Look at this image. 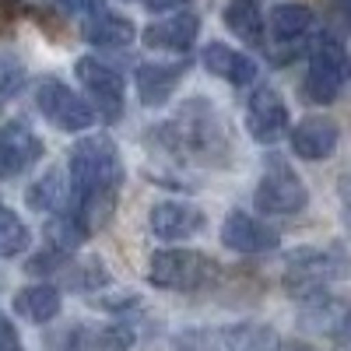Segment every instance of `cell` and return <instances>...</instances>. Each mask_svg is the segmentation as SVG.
<instances>
[{
	"mask_svg": "<svg viewBox=\"0 0 351 351\" xmlns=\"http://www.w3.org/2000/svg\"><path fill=\"white\" fill-rule=\"evenodd\" d=\"M25 200H28L32 211H46V215H56V211L71 208V180H67V172H60V169L43 172L39 180L28 186Z\"/></svg>",
	"mask_w": 351,
	"mask_h": 351,
	"instance_id": "obj_18",
	"label": "cell"
},
{
	"mask_svg": "<svg viewBox=\"0 0 351 351\" xmlns=\"http://www.w3.org/2000/svg\"><path fill=\"white\" fill-rule=\"evenodd\" d=\"M56 8H64L71 14H92L99 11V0H56Z\"/></svg>",
	"mask_w": 351,
	"mask_h": 351,
	"instance_id": "obj_28",
	"label": "cell"
},
{
	"mask_svg": "<svg viewBox=\"0 0 351 351\" xmlns=\"http://www.w3.org/2000/svg\"><path fill=\"white\" fill-rule=\"evenodd\" d=\"M204 225H208V215L186 200H162L152 208V232L165 243H183L197 236Z\"/></svg>",
	"mask_w": 351,
	"mask_h": 351,
	"instance_id": "obj_11",
	"label": "cell"
},
{
	"mask_svg": "<svg viewBox=\"0 0 351 351\" xmlns=\"http://www.w3.org/2000/svg\"><path fill=\"white\" fill-rule=\"evenodd\" d=\"M218 274V263L197 250H158L148 263V281L165 291H200Z\"/></svg>",
	"mask_w": 351,
	"mask_h": 351,
	"instance_id": "obj_2",
	"label": "cell"
},
{
	"mask_svg": "<svg viewBox=\"0 0 351 351\" xmlns=\"http://www.w3.org/2000/svg\"><path fill=\"white\" fill-rule=\"evenodd\" d=\"M344 74H348V53L337 39H324L313 56H309V71H306V99L316 102V106H330L337 95H341V84H344Z\"/></svg>",
	"mask_w": 351,
	"mask_h": 351,
	"instance_id": "obj_6",
	"label": "cell"
},
{
	"mask_svg": "<svg viewBox=\"0 0 351 351\" xmlns=\"http://www.w3.org/2000/svg\"><path fill=\"white\" fill-rule=\"evenodd\" d=\"M253 200L263 215H299L309 204V190L291 172V165H285L281 158H271L260 176V183H256Z\"/></svg>",
	"mask_w": 351,
	"mask_h": 351,
	"instance_id": "obj_5",
	"label": "cell"
},
{
	"mask_svg": "<svg viewBox=\"0 0 351 351\" xmlns=\"http://www.w3.org/2000/svg\"><path fill=\"white\" fill-rule=\"evenodd\" d=\"M186 67H190L186 60H180V64H141L134 71L141 106H148V109L165 106L176 92V84H180V77L186 74Z\"/></svg>",
	"mask_w": 351,
	"mask_h": 351,
	"instance_id": "obj_14",
	"label": "cell"
},
{
	"mask_svg": "<svg viewBox=\"0 0 351 351\" xmlns=\"http://www.w3.org/2000/svg\"><path fill=\"white\" fill-rule=\"evenodd\" d=\"M337 141H341V130L334 120H327V116H306L291 130V152L306 162H324L337 152Z\"/></svg>",
	"mask_w": 351,
	"mask_h": 351,
	"instance_id": "obj_13",
	"label": "cell"
},
{
	"mask_svg": "<svg viewBox=\"0 0 351 351\" xmlns=\"http://www.w3.org/2000/svg\"><path fill=\"white\" fill-rule=\"evenodd\" d=\"M271 36L278 43H295L302 39L309 28H313V11L306 4H295V0H288V4H274L271 11Z\"/></svg>",
	"mask_w": 351,
	"mask_h": 351,
	"instance_id": "obj_21",
	"label": "cell"
},
{
	"mask_svg": "<svg viewBox=\"0 0 351 351\" xmlns=\"http://www.w3.org/2000/svg\"><path fill=\"white\" fill-rule=\"evenodd\" d=\"M71 208L81 211L92 225V211H102L123 186V155L106 134H88L71 152Z\"/></svg>",
	"mask_w": 351,
	"mask_h": 351,
	"instance_id": "obj_1",
	"label": "cell"
},
{
	"mask_svg": "<svg viewBox=\"0 0 351 351\" xmlns=\"http://www.w3.org/2000/svg\"><path fill=\"white\" fill-rule=\"evenodd\" d=\"M74 74L81 81V88L92 99V109L102 120L116 123L123 116V77L116 74L109 64L95 60V56H84V60L74 64Z\"/></svg>",
	"mask_w": 351,
	"mask_h": 351,
	"instance_id": "obj_7",
	"label": "cell"
},
{
	"mask_svg": "<svg viewBox=\"0 0 351 351\" xmlns=\"http://www.w3.org/2000/svg\"><path fill=\"white\" fill-rule=\"evenodd\" d=\"M0 351H25L21 337H18V330L8 316H0Z\"/></svg>",
	"mask_w": 351,
	"mask_h": 351,
	"instance_id": "obj_27",
	"label": "cell"
},
{
	"mask_svg": "<svg viewBox=\"0 0 351 351\" xmlns=\"http://www.w3.org/2000/svg\"><path fill=\"white\" fill-rule=\"evenodd\" d=\"M344 274H348V260L341 250H295L285 267V288L295 299H313Z\"/></svg>",
	"mask_w": 351,
	"mask_h": 351,
	"instance_id": "obj_3",
	"label": "cell"
},
{
	"mask_svg": "<svg viewBox=\"0 0 351 351\" xmlns=\"http://www.w3.org/2000/svg\"><path fill=\"white\" fill-rule=\"evenodd\" d=\"M28 243H32V236H28V225L0 204V260H11L18 253L28 250Z\"/></svg>",
	"mask_w": 351,
	"mask_h": 351,
	"instance_id": "obj_22",
	"label": "cell"
},
{
	"mask_svg": "<svg viewBox=\"0 0 351 351\" xmlns=\"http://www.w3.org/2000/svg\"><path fill=\"white\" fill-rule=\"evenodd\" d=\"M88 236H92V225H88V218H84L81 211H74V208L56 211V215H49V221H46V239H49V246L64 250V253L84 246Z\"/></svg>",
	"mask_w": 351,
	"mask_h": 351,
	"instance_id": "obj_19",
	"label": "cell"
},
{
	"mask_svg": "<svg viewBox=\"0 0 351 351\" xmlns=\"http://www.w3.org/2000/svg\"><path fill=\"white\" fill-rule=\"evenodd\" d=\"M134 344V334L127 327H106V330H95V334H88L77 351H130Z\"/></svg>",
	"mask_w": 351,
	"mask_h": 351,
	"instance_id": "obj_24",
	"label": "cell"
},
{
	"mask_svg": "<svg viewBox=\"0 0 351 351\" xmlns=\"http://www.w3.org/2000/svg\"><path fill=\"white\" fill-rule=\"evenodd\" d=\"M337 4H341V11H348V14H351V0H337Z\"/></svg>",
	"mask_w": 351,
	"mask_h": 351,
	"instance_id": "obj_30",
	"label": "cell"
},
{
	"mask_svg": "<svg viewBox=\"0 0 351 351\" xmlns=\"http://www.w3.org/2000/svg\"><path fill=\"white\" fill-rule=\"evenodd\" d=\"M102 285H109V274H106V267L99 260H88V263H81L77 267V274H74V288H102Z\"/></svg>",
	"mask_w": 351,
	"mask_h": 351,
	"instance_id": "obj_26",
	"label": "cell"
},
{
	"mask_svg": "<svg viewBox=\"0 0 351 351\" xmlns=\"http://www.w3.org/2000/svg\"><path fill=\"white\" fill-rule=\"evenodd\" d=\"M221 246L232 250V253H271L281 246V236L271 228V225H263L256 221L253 215L246 211H228L225 221H221Z\"/></svg>",
	"mask_w": 351,
	"mask_h": 351,
	"instance_id": "obj_8",
	"label": "cell"
},
{
	"mask_svg": "<svg viewBox=\"0 0 351 351\" xmlns=\"http://www.w3.org/2000/svg\"><path fill=\"white\" fill-rule=\"evenodd\" d=\"M28 84V71L21 64V56L11 49H0V106L14 102Z\"/></svg>",
	"mask_w": 351,
	"mask_h": 351,
	"instance_id": "obj_23",
	"label": "cell"
},
{
	"mask_svg": "<svg viewBox=\"0 0 351 351\" xmlns=\"http://www.w3.org/2000/svg\"><path fill=\"white\" fill-rule=\"evenodd\" d=\"M246 130L260 144H274L288 130V106L274 88H256L246 106Z\"/></svg>",
	"mask_w": 351,
	"mask_h": 351,
	"instance_id": "obj_9",
	"label": "cell"
},
{
	"mask_svg": "<svg viewBox=\"0 0 351 351\" xmlns=\"http://www.w3.org/2000/svg\"><path fill=\"white\" fill-rule=\"evenodd\" d=\"M81 36L92 43V46H106V49H123L134 43L137 36V28L130 18L123 14H116V11H92V14H84L81 21Z\"/></svg>",
	"mask_w": 351,
	"mask_h": 351,
	"instance_id": "obj_16",
	"label": "cell"
},
{
	"mask_svg": "<svg viewBox=\"0 0 351 351\" xmlns=\"http://www.w3.org/2000/svg\"><path fill=\"white\" fill-rule=\"evenodd\" d=\"M36 106L56 130H67V134H81L95 123V109L88 106L74 88H67L60 77H43L39 81Z\"/></svg>",
	"mask_w": 351,
	"mask_h": 351,
	"instance_id": "obj_4",
	"label": "cell"
},
{
	"mask_svg": "<svg viewBox=\"0 0 351 351\" xmlns=\"http://www.w3.org/2000/svg\"><path fill=\"white\" fill-rule=\"evenodd\" d=\"M64 309V295L53 285H28L14 295V313L28 324H49Z\"/></svg>",
	"mask_w": 351,
	"mask_h": 351,
	"instance_id": "obj_17",
	"label": "cell"
},
{
	"mask_svg": "<svg viewBox=\"0 0 351 351\" xmlns=\"http://www.w3.org/2000/svg\"><path fill=\"white\" fill-rule=\"evenodd\" d=\"M200 60H204V67H208L215 77L236 84V88H250L256 81V60H250L246 53L232 49L225 43H208L204 53H200Z\"/></svg>",
	"mask_w": 351,
	"mask_h": 351,
	"instance_id": "obj_15",
	"label": "cell"
},
{
	"mask_svg": "<svg viewBox=\"0 0 351 351\" xmlns=\"http://www.w3.org/2000/svg\"><path fill=\"white\" fill-rule=\"evenodd\" d=\"M43 137L25 123H8L0 130V180H14L43 158Z\"/></svg>",
	"mask_w": 351,
	"mask_h": 351,
	"instance_id": "obj_10",
	"label": "cell"
},
{
	"mask_svg": "<svg viewBox=\"0 0 351 351\" xmlns=\"http://www.w3.org/2000/svg\"><path fill=\"white\" fill-rule=\"evenodd\" d=\"M180 4H186V0H141V8L148 11H176Z\"/></svg>",
	"mask_w": 351,
	"mask_h": 351,
	"instance_id": "obj_29",
	"label": "cell"
},
{
	"mask_svg": "<svg viewBox=\"0 0 351 351\" xmlns=\"http://www.w3.org/2000/svg\"><path fill=\"white\" fill-rule=\"evenodd\" d=\"M348 74H351V56H348Z\"/></svg>",
	"mask_w": 351,
	"mask_h": 351,
	"instance_id": "obj_31",
	"label": "cell"
},
{
	"mask_svg": "<svg viewBox=\"0 0 351 351\" xmlns=\"http://www.w3.org/2000/svg\"><path fill=\"white\" fill-rule=\"evenodd\" d=\"M144 46L152 49H165V53H186L197 36H200V18L190 14V11H172L169 18L162 21H152L144 25Z\"/></svg>",
	"mask_w": 351,
	"mask_h": 351,
	"instance_id": "obj_12",
	"label": "cell"
},
{
	"mask_svg": "<svg viewBox=\"0 0 351 351\" xmlns=\"http://www.w3.org/2000/svg\"><path fill=\"white\" fill-rule=\"evenodd\" d=\"M64 263H67V253H64V250L46 246L43 253H36L32 260L25 263V271H28V274H49V271H64Z\"/></svg>",
	"mask_w": 351,
	"mask_h": 351,
	"instance_id": "obj_25",
	"label": "cell"
},
{
	"mask_svg": "<svg viewBox=\"0 0 351 351\" xmlns=\"http://www.w3.org/2000/svg\"><path fill=\"white\" fill-rule=\"evenodd\" d=\"M221 18H225L228 32L239 36L243 43H250V46L263 43V11H260L256 0H228Z\"/></svg>",
	"mask_w": 351,
	"mask_h": 351,
	"instance_id": "obj_20",
	"label": "cell"
}]
</instances>
